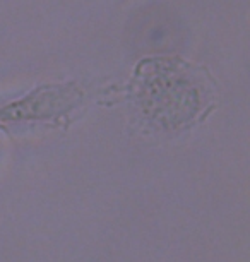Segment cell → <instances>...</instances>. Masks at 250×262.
<instances>
[{"label": "cell", "instance_id": "1", "mask_svg": "<svg viewBox=\"0 0 250 262\" xmlns=\"http://www.w3.org/2000/svg\"><path fill=\"white\" fill-rule=\"evenodd\" d=\"M81 91L74 86H52L41 88L40 91L29 95L26 100L9 105L0 110V120H31V118H53L79 103Z\"/></svg>", "mask_w": 250, "mask_h": 262}]
</instances>
